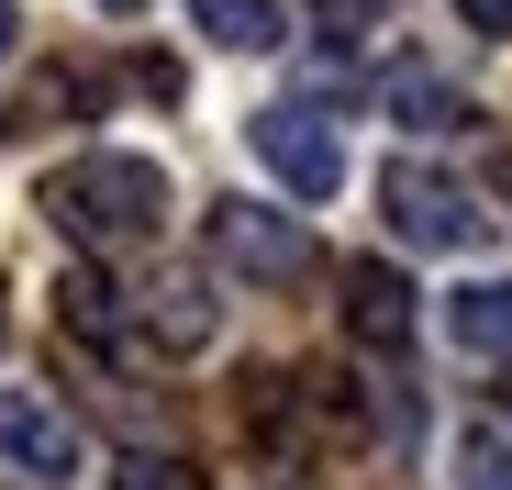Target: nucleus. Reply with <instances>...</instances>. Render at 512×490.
Masks as SVG:
<instances>
[{
    "label": "nucleus",
    "mask_w": 512,
    "mask_h": 490,
    "mask_svg": "<svg viewBox=\"0 0 512 490\" xmlns=\"http://www.w3.org/2000/svg\"><path fill=\"white\" fill-rule=\"evenodd\" d=\"M101 490H212V479H201L190 457H123V468H112Z\"/></svg>",
    "instance_id": "11"
},
{
    "label": "nucleus",
    "mask_w": 512,
    "mask_h": 490,
    "mask_svg": "<svg viewBox=\"0 0 512 490\" xmlns=\"http://www.w3.org/2000/svg\"><path fill=\"white\" fill-rule=\"evenodd\" d=\"M245 134H256V156H268V168H279L301 201H334V190H346V134H334L312 101H268Z\"/></svg>",
    "instance_id": "4"
},
{
    "label": "nucleus",
    "mask_w": 512,
    "mask_h": 490,
    "mask_svg": "<svg viewBox=\"0 0 512 490\" xmlns=\"http://www.w3.org/2000/svg\"><path fill=\"white\" fill-rule=\"evenodd\" d=\"M379 201H390V234H401V245H423V257H468V245H490V212H479L457 179L412 168V156L379 179Z\"/></svg>",
    "instance_id": "3"
},
{
    "label": "nucleus",
    "mask_w": 512,
    "mask_h": 490,
    "mask_svg": "<svg viewBox=\"0 0 512 490\" xmlns=\"http://www.w3.org/2000/svg\"><path fill=\"white\" fill-rule=\"evenodd\" d=\"M457 346L468 357H512V290H457Z\"/></svg>",
    "instance_id": "9"
},
{
    "label": "nucleus",
    "mask_w": 512,
    "mask_h": 490,
    "mask_svg": "<svg viewBox=\"0 0 512 490\" xmlns=\"http://www.w3.org/2000/svg\"><path fill=\"white\" fill-rule=\"evenodd\" d=\"M457 12H468L479 34H512V0H457Z\"/></svg>",
    "instance_id": "13"
},
{
    "label": "nucleus",
    "mask_w": 512,
    "mask_h": 490,
    "mask_svg": "<svg viewBox=\"0 0 512 490\" xmlns=\"http://www.w3.org/2000/svg\"><path fill=\"white\" fill-rule=\"evenodd\" d=\"M190 23H201L223 56H279V45H290V0H190Z\"/></svg>",
    "instance_id": "8"
},
{
    "label": "nucleus",
    "mask_w": 512,
    "mask_h": 490,
    "mask_svg": "<svg viewBox=\"0 0 512 490\" xmlns=\"http://www.w3.org/2000/svg\"><path fill=\"white\" fill-rule=\"evenodd\" d=\"M323 12H346V23H368V12H390V0H323Z\"/></svg>",
    "instance_id": "14"
},
{
    "label": "nucleus",
    "mask_w": 512,
    "mask_h": 490,
    "mask_svg": "<svg viewBox=\"0 0 512 490\" xmlns=\"http://www.w3.org/2000/svg\"><path fill=\"white\" fill-rule=\"evenodd\" d=\"M101 12H134V0H101Z\"/></svg>",
    "instance_id": "16"
},
{
    "label": "nucleus",
    "mask_w": 512,
    "mask_h": 490,
    "mask_svg": "<svg viewBox=\"0 0 512 490\" xmlns=\"http://www.w3.org/2000/svg\"><path fill=\"white\" fill-rule=\"evenodd\" d=\"M212 257L234 268V279H256V290H290V279H312V234L279 212V201H212Z\"/></svg>",
    "instance_id": "2"
},
{
    "label": "nucleus",
    "mask_w": 512,
    "mask_h": 490,
    "mask_svg": "<svg viewBox=\"0 0 512 490\" xmlns=\"http://www.w3.org/2000/svg\"><path fill=\"white\" fill-rule=\"evenodd\" d=\"M0 468H12L23 490L78 479V424H67V401H45V390H0Z\"/></svg>",
    "instance_id": "5"
},
{
    "label": "nucleus",
    "mask_w": 512,
    "mask_h": 490,
    "mask_svg": "<svg viewBox=\"0 0 512 490\" xmlns=\"http://www.w3.org/2000/svg\"><path fill=\"white\" fill-rule=\"evenodd\" d=\"M468 490H512V446L501 435H468Z\"/></svg>",
    "instance_id": "12"
},
{
    "label": "nucleus",
    "mask_w": 512,
    "mask_h": 490,
    "mask_svg": "<svg viewBox=\"0 0 512 490\" xmlns=\"http://www.w3.org/2000/svg\"><path fill=\"white\" fill-rule=\"evenodd\" d=\"M45 223L90 257H123V245H156L167 223V168L156 156H67L45 179Z\"/></svg>",
    "instance_id": "1"
},
{
    "label": "nucleus",
    "mask_w": 512,
    "mask_h": 490,
    "mask_svg": "<svg viewBox=\"0 0 512 490\" xmlns=\"http://www.w3.org/2000/svg\"><path fill=\"white\" fill-rule=\"evenodd\" d=\"M212 323H223V301H212L201 279H156L145 312H134V346H156V357H201Z\"/></svg>",
    "instance_id": "7"
},
{
    "label": "nucleus",
    "mask_w": 512,
    "mask_h": 490,
    "mask_svg": "<svg viewBox=\"0 0 512 490\" xmlns=\"http://www.w3.org/2000/svg\"><path fill=\"white\" fill-rule=\"evenodd\" d=\"M12 34H23V23H12V0H0V56H12Z\"/></svg>",
    "instance_id": "15"
},
{
    "label": "nucleus",
    "mask_w": 512,
    "mask_h": 490,
    "mask_svg": "<svg viewBox=\"0 0 512 490\" xmlns=\"http://www.w3.org/2000/svg\"><path fill=\"white\" fill-rule=\"evenodd\" d=\"M390 101H401V123H412V134H468V101L446 90V78H401Z\"/></svg>",
    "instance_id": "10"
},
{
    "label": "nucleus",
    "mask_w": 512,
    "mask_h": 490,
    "mask_svg": "<svg viewBox=\"0 0 512 490\" xmlns=\"http://www.w3.org/2000/svg\"><path fill=\"white\" fill-rule=\"evenodd\" d=\"M346 335H357L368 357H401V346L423 335V301H412V279H401V268H379V257H357V268H346Z\"/></svg>",
    "instance_id": "6"
}]
</instances>
